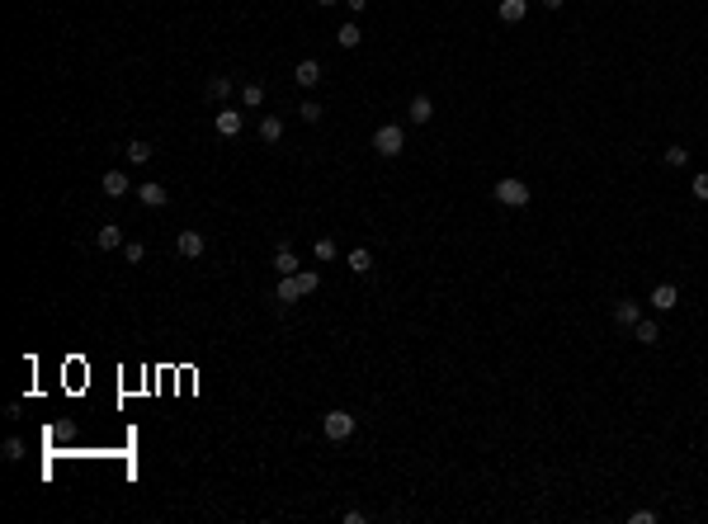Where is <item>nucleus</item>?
Returning a JSON list of instances; mask_svg holds the SVG:
<instances>
[{"label":"nucleus","mask_w":708,"mask_h":524,"mask_svg":"<svg viewBox=\"0 0 708 524\" xmlns=\"http://www.w3.org/2000/svg\"><path fill=\"white\" fill-rule=\"evenodd\" d=\"M316 5H336V0H316Z\"/></svg>","instance_id":"obj_33"},{"label":"nucleus","mask_w":708,"mask_h":524,"mask_svg":"<svg viewBox=\"0 0 708 524\" xmlns=\"http://www.w3.org/2000/svg\"><path fill=\"white\" fill-rule=\"evenodd\" d=\"M293 80H298L302 90H312V85H321V62H312V57H302V62L293 66Z\"/></svg>","instance_id":"obj_4"},{"label":"nucleus","mask_w":708,"mask_h":524,"mask_svg":"<svg viewBox=\"0 0 708 524\" xmlns=\"http://www.w3.org/2000/svg\"><path fill=\"white\" fill-rule=\"evenodd\" d=\"M614 321H619V326H637V321H642V307L624 298V302H614Z\"/></svg>","instance_id":"obj_14"},{"label":"nucleus","mask_w":708,"mask_h":524,"mask_svg":"<svg viewBox=\"0 0 708 524\" xmlns=\"http://www.w3.org/2000/svg\"><path fill=\"white\" fill-rule=\"evenodd\" d=\"M496 15H500V24H525L529 0H500V5H496Z\"/></svg>","instance_id":"obj_7"},{"label":"nucleus","mask_w":708,"mask_h":524,"mask_svg":"<svg viewBox=\"0 0 708 524\" xmlns=\"http://www.w3.org/2000/svg\"><path fill=\"white\" fill-rule=\"evenodd\" d=\"M633 524H656V510H633Z\"/></svg>","instance_id":"obj_30"},{"label":"nucleus","mask_w":708,"mask_h":524,"mask_svg":"<svg viewBox=\"0 0 708 524\" xmlns=\"http://www.w3.org/2000/svg\"><path fill=\"white\" fill-rule=\"evenodd\" d=\"M373 152L378 156H401L406 152V132L397 128V123H383V128L373 132Z\"/></svg>","instance_id":"obj_2"},{"label":"nucleus","mask_w":708,"mask_h":524,"mask_svg":"<svg viewBox=\"0 0 708 524\" xmlns=\"http://www.w3.org/2000/svg\"><path fill=\"white\" fill-rule=\"evenodd\" d=\"M675 302H680V289H675V284H656V289H652V307H656V312H671Z\"/></svg>","instance_id":"obj_8"},{"label":"nucleus","mask_w":708,"mask_h":524,"mask_svg":"<svg viewBox=\"0 0 708 524\" xmlns=\"http://www.w3.org/2000/svg\"><path fill=\"white\" fill-rule=\"evenodd\" d=\"M321 114H326V109L316 105V100H307V105L298 109V118H302V123H321Z\"/></svg>","instance_id":"obj_26"},{"label":"nucleus","mask_w":708,"mask_h":524,"mask_svg":"<svg viewBox=\"0 0 708 524\" xmlns=\"http://www.w3.org/2000/svg\"><path fill=\"white\" fill-rule=\"evenodd\" d=\"M633 336H637V345H656V341H661V326H656V321H637Z\"/></svg>","instance_id":"obj_19"},{"label":"nucleus","mask_w":708,"mask_h":524,"mask_svg":"<svg viewBox=\"0 0 708 524\" xmlns=\"http://www.w3.org/2000/svg\"><path fill=\"white\" fill-rule=\"evenodd\" d=\"M128 189H132V184H128L123 170H105V194H109V199H123Z\"/></svg>","instance_id":"obj_13"},{"label":"nucleus","mask_w":708,"mask_h":524,"mask_svg":"<svg viewBox=\"0 0 708 524\" xmlns=\"http://www.w3.org/2000/svg\"><path fill=\"white\" fill-rule=\"evenodd\" d=\"M336 43H341V48H359V43H364V33H359V24H354V19H350V24H341V33H336Z\"/></svg>","instance_id":"obj_18"},{"label":"nucleus","mask_w":708,"mask_h":524,"mask_svg":"<svg viewBox=\"0 0 708 524\" xmlns=\"http://www.w3.org/2000/svg\"><path fill=\"white\" fill-rule=\"evenodd\" d=\"M95 246H100V251H123V246H128V241H123V232H118V227H114V222H105V227H100V232H95Z\"/></svg>","instance_id":"obj_9"},{"label":"nucleus","mask_w":708,"mask_h":524,"mask_svg":"<svg viewBox=\"0 0 708 524\" xmlns=\"http://www.w3.org/2000/svg\"><path fill=\"white\" fill-rule=\"evenodd\" d=\"M208 100H232V80H227V76H212L208 80Z\"/></svg>","instance_id":"obj_22"},{"label":"nucleus","mask_w":708,"mask_h":524,"mask_svg":"<svg viewBox=\"0 0 708 524\" xmlns=\"http://www.w3.org/2000/svg\"><path fill=\"white\" fill-rule=\"evenodd\" d=\"M5 458L19 463V458H24V440H5Z\"/></svg>","instance_id":"obj_29"},{"label":"nucleus","mask_w":708,"mask_h":524,"mask_svg":"<svg viewBox=\"0 0 708 524\" xmlns=\"http://www.w3.org/2000/svg\"><path fill=\"white\" fill-rule=\"evenodd\" d=\"M562 5H567V0H543V10H562Z\"/></svg>","instance_id":"obj_32"},{"label":"nucleus","mask_w":708,"mask_h":524,"mask_svg":"<svg viewBox=\"0 0 708 524\" xmlns=\"http://www.w3.org/2000/svg\"><path fill=\"white\" fill-rule=\"evenodd\" d=\"M123 156H128L132 165H147V161L156 156V147H152V142H142V137H137V142H128V147H123Z\"/></svg>","instance_id":"obj_12"},{"label":"nucleus","mask_w":708,"mask_h":524,"mask_svg":"<svg viewBox=\"0 0 708 524\" xmlns=\"http://www.w3.org/2000/svg\"><path fill=\"white\" fill-rule=\"evenodd\" d=\"M350 269H354V274H368V269H373V255H368V251H350Z\"/></svg>","instance_id":"obj_24"},{"label":"nucleus","mask_w":708,"mask_h":524,"mask_svg":"<svg viewBox=\"0 0 708 524\" xmlns=\"http://www.w3.org/2000/svg\"><path fill=\"white\" fill-rule=\"evenodd\" d=\"M175 251H180L184 260H199V255H203V236H199V232H189V227H184V232L175 236Z\"/></svg>","instance_id":"obj_5"},{"label":"nucleus","mask_w":708,"mask_h":524,"mask_svg":"<svg viewBox=\"0 0 708 524\" xmlns=\"http://www.w3.org/2000/svg\"><path fill=\"white\" fill-rule=\"evenodd\" d=\"M345 5H350V15H364L368 10V0H345Z\"/></svg>","instance_id":"obj_31"},{"label":"nucleus","mask_w":708,"mask_h":524,"mask_svg":"<svg viewBox=\"0 0 708 524\" xmlns=\"http://www.w3.org/2000/svg\"><path fill=\"white\" fill-rule=\"evenodd\" d=\"M274 298H279V302H298V298H302L298 279H293V274H284V279H279V289H274Z\"/></svg>","instance_id":"obj_17"},{"label":"nucleus","mask_w":708,"mask_h":524,"mask_svg":"<svg viewBox=\"0 0 708 524\" xmlns=\"http://www.w3.org/2000/svg\"><path fill=\"white\" fill-rule=\"evenodd\" d=\"M406 118H411V123H430V118H435V100H430V95H416L411 109H406Z\"/></svg>","instance_id":"obj_11"},{"label":"nucleus","mask_w":708,"mask_h":524,"mask_svg":"<svg viewBox=\"0 0 708 524\" xmlns=\"http://www.w3.org/2000/svg\"><path fill=\"white\" fill-rule=\"evenodd\" d=\"M241 128H246L241 109H217V137H236Z\"/></svg>","instance_id":"obj_6"},{"label":"nucleus","mask_w":708,"mask_h":524,"mask_svg":"<svg viewBox=\"0 0 708 524\" xmlns=\"http://www.w3.org/2000/svg\"><path fill=\"white\" fill-rule=\"evenodd\" d=\"M274 269H279V279H284V274H298V255H293L289 246L274 251Z\"/></svg>","instance_id":"obj_16"},{"label":"nucleus","mask_w":708,"mask_h":524,"mask_svg":"<svg viewBox=\"0 0 708 524\" xmlns=\"http://www.w3.org/2000/svg\"><path fill=\"white\" fill-rule=\"evenodd\" d=\"M321 435H326L331 444L350 440V435H354V416H350V411H331V416H321Z\"/></svg>","instance_id":"obj_3"},{"label":"nucleus","mask_w":708,"mask_h":524,"mask_svg":"<svg viewBox=\"0 0 708 524\" xmlns=\"http://www.w3.org/2000/svg\"><path fill=\"white\" fill-rule=\"evenodd\" d=\"M123 260H128V264H142V260H147V246H142V241H128V246H123Z\"/></svg>","instance_id":"obj_25"},{"label":"nucleus","mask_w":708,"mask_h":524,"mask_svg":"<svg viewBox=\"0 0 708 524\" xmlns=\"http://www.w3.org/2000/svg\"><path fill=\"white\" fill-rule=\"evenodd\" d=\"M312 251H316V260H336V241H331V236H321Z\"/></svg>","instance_id":"obj_28"},{"label":"nucleus","mask_w":708,"mask_h":524,"mask_svg":"<svg viewBox=\"0 0 708 524\" xmlns=\"http://www.w3.org/2000/svg\"><path fill=\"white\" fill-rule=\"evenodd\" d=\"M260 137H264V142H279V137H284V118H274V114L260 118Z\"/></svg>","instance_id":"obj_21"},{"label":"nucleus","mask_w":708,"mask_h":524,"mask_svg":"<svg viewBox=\"0 0 708 524\" xmlns=\"http://www.w3.org/2000/svg\"><path fill=\"white\" fill-rule=\"evenodd\" d=\"M137 199H142L147 208H165V204H170V194H165V184H137Z\"/></svg>","instance_id":"obj_10"},{"label":"nucleus","mask_w":708,"mask_h":524,"mask_svg":"<svg viewBox=\"0 0 708 524\" xmlns=\"http://www.w3.org/2000/svg\"><path fill=\"white\" fill-rule=\"evenodd\" d=\"M689 194H694L699 204H708V170H704V175H694V180H689Z\"/></svg>","instance_id":"obj_27"},{"label":"nucleus","mask_w":708,"mask_h":524,"mask_svg":"<svg viewBox=\"0 0 708 524\" xmlns=\"http://www.w3.org/2000/svg\"><path fill=\"white\" fill-rule=\"evenodd\" d=\"M661 161H666L671 170H680L684 161H689V152H684V147H666V152H661Z\"/></svg>","instance_id":"obj_23"},{"label":"nucleus","mask_w":708,"mask_h":524,"mask_svg":"<svg viewBox=\"0 0 708 524\" xmlns=\"http://www.w3.org/2000/svg\"><path fill=\"white\" fill-rule=\"evenodd\" d=\"M293 279H298V289H302V298H307V293H316V289H321V274H316V269H298Z\"/></svg>","instance_id":"obj_20"},{"label":"nucleus","mask_w":708,"mask_h":524,"mask_svg":"<svg viewBox=\"0 0 708 524\" xmlns=\"http://www.w3.org/2000/svg\"><path fill=\"white\" fill-rule=\"evenodd\" d=\"M241 105H246V109H260L264 105V85H260V80H246V85H241Z\"/></svg>","instance_id":"obj_15"},{"label":"nucleus","mask_w":708,"mask_h":524,"mask_svg":"<svg viewBox=\"0 0 708 524\" xmlns=\"http://www.w3.org/2000/svg\"><path fill=\"white\" fill-rule=\"evenodd\" d=\"M491 199H496L500 208H525V204H529V184L515 180V175H505V180H496Z\"/></svg>","instance_id":"obj_1"}]
</instances>
